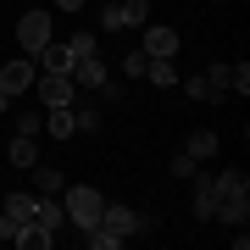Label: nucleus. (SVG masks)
<instances>
[{
  "mask_svg": "<svg viewBox=\"0 0 250 250\" xmlns=\"http://www.w3.org/2000/svg\"><path fill=\"white\" fill-rule=\"evenodd\" d=\"M217 217H223L228 228H239L245 217H250V178L239 167L233 172H217Z\"/></svg>",
  "mask_w": 250,
  "mask_h": 250,
  "instance_id": "f257e3e1",
  "label": "nucleus"
},
{
  "mask_svg": "<svg viewBox=\"0 0 250 250\" xmlns=\"http://www.w3.org/2000/svg\"><path fill=\"white\" fill-rule=\"evenodd\" d=\"M62 206H67V223L78 228V233H89V228L100 223L106 195H100V189H89V184H72V189H62Z\"/></svg>",
  "mask_w": 250,
  "mask_h": 250,
  "instance_id": "f03ea898",
  "label": "nucleus"
},
{
  "mask_svg": "<svg viewBox=\"0 0 250 250\" xmlns=\"http://www.w3.org/2000/svg\"><path fill=\"white\" fill-rule=\"evenodd\" d=\"M100 233H106L111 245H123V239H134V233H150V217L134 211V206H100Z\"/></svg>",
  "mask_w": 250,
  "mask_h": 250,
  "instance_id": "7ed1b4c3",
  "label": "nucleus"
},
{
  "mask_svg": "<svg viewBox=\"0 0 250 250\" xmlns=\"http://www.w3.org/2000/svg\"><path fill=\"white\" fill-rule=\"evenodd\" d=\"M34 89H39V106H45V111L72 106V100H78V83H72V72H39Z\"/></svg>",
  "mask_w": 250,
  "mask_h": 250,
  "instance_id": "20e7f679",
  "label": "nucleus"
},
{
  "mask_svg": "<svg viewBox=\"0 0 250 250\" xmlns=\"http://www.w3.org/2000/svg\"><path fill=\"white\" fill-rule=\"evenodd\" d=\"M50 39H56L50 11H22V22H17V50H22V56H34V50H45Z\"/></svg>",
  "mask_w": 250,
  "mask_h": 250,
  "instance_id": "39448f33",
  "label": "nucleus"
},
{
  "mask_svg": "<svg viewBox=\"0 0 250 250\" xmlns=\"http://www.w3.org/2000/svg\"><path fill=\"white\" fill-rule=\"evenodd\" d=\"M34 78H39V62H34V56H11V62L0 67V89H6L11 100H17L22 89H34Z\"/></svg>",
  "mask_w": 250,
  "mask_h": 250,
  "instance_id": "423d86ee",
  "label": "nucleus"
},
{
  "mask_svg": "<svg viewBox=\"0 0 250 250\" xmlns=\"http://www.w3.org/2000/svg\"><path fill=\"white\" fill-rule=\"evenodd\" d=\"M189 206H195L200 223L217 217V172H195V195H189Z\"/></svg>",
  "mask_w": 250,
  "mask_h": 250,
  "instance_id": "0eeeda50",
  "label": "nucleus"
},
{
  "mask_svg": "<svg viewBox=\"0 0 250 250\" xmlns=\"http://www.w3.org/2000/svg\"><path fill=\"white\" fill-rule=\"evenodd\" d=\"M145 56H178V28H161V22H145Z\"/></svg>",
  "mask_w": 250,
  "mask_h": 250,
  "instance_id": "6e6552de",
  "label": "nucleus"
},
{
  "mask_svg": "<svg viewBox=\"0 0 250 250\" xmlns=\"http://www.w3.org/2000/svg\"><path fill=\"white\" fill-rule=\"evenodd\" d=\"M72 83L95 95L100 83H106V62H100V56H78V62H72Z\"/></svg>",
  "mask_w": 250,
  "mask_h": 250,
  "instance_id": "1a4fd4ad",
  "label": "nucleus"
},
{
  "mask_svg": "<svg viewBox=\"0 0 250 250\" xmlns=\"http://www.w3.org/2000/svg\"><path fill=\"white\" fill-rule=\"evenodd\" d=\"M34 206H39L34 189H11V195H0V211L17 217V223H34Z\"/></svg>",
  "mask_w": 250,
  "mask_h": 250,
  "instance_id": "9d476101",
  "label": "nucleus"
},
{
  "mask_svg": "<svg viewBox=\"0 0 250 250\" xmlns=\"http://www.w3.org/2000/svg\"><path fill=\"white\" fill-rule=\"evenodd\" d=\"M62 223H67V206L39 195V206H34V228H45V233H62Z\"/></svg>",
  "mask_w": 250,
  "mask_h": 250,
  "instance_id": "9b49d317",
  "label": "nucleus"
},
{
  "mask_svg": "<svg viewBox=\"0 0 250 250\" xmlns=\"http://www.w3.org/2000/svg\"><path fill=\"white\" fill-rule=\"evenodd\" d=\"M34 62H39V72H72V50L50 39L45 50H34Z\"/></svg>",
  "mask_w": 250,
  "mask_h": 250,
  "instance_id": "f8f14e48",
  "label": "nucleus"
},
{
  "mask_svg": "<svg viewBox=\"0 0 250 250\" xmlns=\"http://www.w3.org/2000/svg\"><path fill=\"white\" fill-rule=\"evenodd\" d=\"M28 172H34V195H45V200H62V172H56V167H39V161H34V167H28Z\"/></svg>",
  "mask_w": 250,
  "mask_h": 250,
  "instance_id": "ddd939ff",
  "label": "nucleus"
},
{
  "mask_svg": "<svg viewBox=\"0 0 250 250\" xmlns=\"http://www.w3.org/2000/svg\"><path fill=\"white\" fill-rule=\"evenodd\" d=\"M145 78H150L156 89H172V83H178V67H172V56H150V62H145Z\"/></svg>",
  "mask_w": 250,
  "mask_h": 250,
  "instance_id": "4468645a",
  "label": "nucleus"
},
{
  "mask_svg": "<svg viewBox=\"0 0 250 250\" xmlns=\"http://www.w3.org/2000/svg\"><path fill=\"white\" fill-rule=\"evenodd\" d=\"M6 156H11V167H34V161H39V145H34V134H17V139H11L6 145Z\"/></svg>",
  "mask_w": 250,
  "mask_h": 250,
  "instance_id": "2eb2a0df",
  "label": "nucleus"
},
{
  "mask_svg": "<svg viewBox=\"0 0 250 250\" xmlns=\"http://www.w3.org/2000/svg\"><path fill=\"white\" fill-rule=\"evenodd\" d=\"M184 150H189V156H195V161H211L217 150H223V139H217V134H211V128H200V134H189V145H184Z\"/></svg>",
  "mask_w": 250,
  "mask_h": 250,
  "instance_id": "dca6fc26",
  "label": "nucleus"
},
{
  "mask_svg": "<svg viewBox=\"0 0 250 250\" xmlns=\"http://www.w3.org/2000/svg\"><path fill=\"white\" fill-rule=\"evenodd\" d=\"M45 134H50V139H72V134H78V128H72V106L45 111Z\"/></svg>",
  "mask_w": 250,
  "mask_h": 250,
  "instance_id": "f3484780",
  "label": "nucleus"
},
{
  "mask_svg": "<svg viewBox=\"0 0 250 250\" xmlns=\"http://www.w3.org/2000/svg\"><path fill=\"white\" fill-rule=\"evenodd\" d=\"M72 128H78V134H95L100 128V111L89 106V100H72Z\"/></svg>",
  "mask_w": 250,
  "mask_h": 250,
  "instance_id": "a211bd4d",
  "label": "nucleus"
},
{
  "mask_svg": "<svg viewBox=\"0 0 250 250\" xmlns=\"http://www.w3.org/2000/svg\"><path fill=\"white\" fill-rule=\"evenodd\" d=\"M117 11H123V28H145L150 22V0H123Z\"/></svg>",
  "mask_w": 250,
  "mask_h": 250,
  "instance_id": "6ab92c4d",
  "label": "nucleus"
},
{
  "mask_svg": "<svg viewBox=\"0 0 250 250\" xmlns=\"http://www.w3.org/2000/svg\"><path fill=\"white\" fill-rule=\"evenodd\" d=\"M17 134H45V111H39V106H28V111H17Z\"/></svg>",
  "mask_w": 250,
  "mask_h": 250,
  "instance_id": "aec40b11",
  "label": "nucleus"
},
{
  "mask_svg": "<svg viewBox=\"0 0 250 250\" xmlns=\"http://www.w3.org/2000/svg\"><path fill=\"white\" fill-rule=\"evenodd\" d=\"M17 245H22V250H50V245H56V233H45V228H34V223H28Z\"/></svg>",
  "mask_w": 250,
  "mask_h": 250,
  "instance_id": "412c9836",
  "label": "nucleus"
},
{
  "mask_svg": "<svg viewBox=\"0 0 250 250\" xmlns=\"http://www.w3.org/2000/svg\"><path fill=\"white\" fill-rule=\"evenodd\" d=\"M67 50H72V62H78V56H95V50H100V39L83 28V34H72V39H67Z\"/></svg>",
  "mask_w": 250,
  "mask_h": 250,
  "instance_id": "4be33fe9",
  "label": "nucleus"
},
{
  "mask_svg": "<svg viewBox=\"0 0 250 250\" xmlns=\"http://www.w3.org/2000/svg\"><path fill=\"white\" fill-rule=\"evenodd\" d=\"M206 83H211V100H223L228 95V62H217L211 72H206Z\"/></svg>",
  "mask_w": 250,
  "mask_h": 250,
  "instance_id": "5701e85b",
  "label": "nucleus"
},
{
  "mask_svg": "<svg viewBox=\"0 0 250 250\" xmlns=\"http://www.w3.org/2000/svg\"><path fill=\"white\" fill-rule=\"evenodd\" d=\"M195 167H200V161L189 156V150H178V156H172V178H184V184H189V178H195Z\"/></svg>",
  "mask_w": 250,
  "mask_h": 250,
  "instance_id": "b1692460",
  "label": "nucleus"
},
{
  "mask_svg": "<svg viewBox=\"0 0 250 250\" xmlns=\"http://www.w3.org/2000/svg\"><path fill=\"white\" fill-rule=\"evenodd\" d=\"M228 89H239V95H250V62H239V67H228Z\"/></svg>",
  "mask_w": 250,
  "mask_h": 250,
  "instance_id": "393cba45",
  "label": "nucleus"
},
{
  "mask_svg": "<svg viewBox=\"0 0 250 250\" xmlns=\"http://www.w3.org/2000/svg\"><path fill=\"white\" fill-rule=\"evenodd\" d=\"M145 62H150L145 50H128V56H123V72H128V78H145Z\"/></svg>",
  "mask_w": 250,
  "mask_h": 250,
  "instance_id": "a878e982",
  "label": "nucleus"
},
{
  "mask_svg": "<svg viewBox=\"0 0 250 250\" xmlns=\"http://www.w3.org/2000/svg\"><path fill=\"white\" fill-rule=\"evenodd\" d=\"M184 95L189 100H211V83H206V78H184Z\"/></svg>",
  "mask_w": 250,
  "mask_h": 250,
  "instance_id": "bb28decb",
  "label": "nucleus"
},
{
  "mask_svg": "<svg viewBox=\"0 0 250 250\" xmlns=\"http://www.w3.org/2000/svg\"><path fill=\"white\" fill-rule=\"evenodd\" d=\"M100 28H106V34H123V11L106 6V11H100Z\"/></svg>",
  "mask_w": 250,
  "mask_h": 250,
  "instance_id": "cd10ccee",
  "label": "nucleus"
},
{
  "mask_svg": "<svg viewBox=\"0 0 250 250\" xmlns=\"http://www.w3.org/2000/svg\"><path fill=\"white\" fill-rule=\"evenodd\" d=\"M56 11H83V0H56Z\"/></svg>",
  "mask_w": 250,
  "mask_h": 250,
  "instance_id": "c85d7f7f",
  "label": "nucleus"
},
{
  "mask_svg": "<svg viewBox=\"0 0 250 250\" xmlns=\"http://www.w3.org/2000/svg\"><path fill=\"white\" fill-rule=\"evenodd\" d=\"M6 106H11V95H6V89H0V111H6Z\"/></svg>",
  "mask_w": 250,
  "mask_h": 250,
  "instance_id": "c756f323",
  "label": "nucleus"
}]
</instances>
